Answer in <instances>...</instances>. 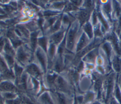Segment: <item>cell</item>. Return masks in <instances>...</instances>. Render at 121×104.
<instances>
[{"mask_svg":"<svg viewBox=\"0 0 121 104\" xmlns=\"http://www.w3.org/2000/svg\"><path fill=\"white\" fill-rule=\"evenodd\" d=\"M74 7H75L74 6H73L72 5H71V4H69V5L67 6L66 9L67 10H71L72 9H73L74 8Z\"/></svg>","mask_w":121,"mask_h":104,"instance_id":"cell-28","label":"cell"},{"mask_svg":"<svg viewBox=\"0 0 121 104\" xmlns=\"http://www.w3.org/2000/svg\"><path fill=\"white\" fill-rule=\"evenodd\" d=\"M84 29L88 36L90 37H92L93 36V33H92V30L91 24L89 23H86V24L85 26Z\"/></svg>","mask_w":121,"mask_h":104,"instance_id":"cell-16","label":"cell"},{"mask_svg":"<svg viewBox=\"0 0 121 104\" xmlns=\"http://www.w3.org/2000/svg\"><path fill=\"white\" fill-rule=\"evenodd\" d=\"M42 102L45 104H53L50 97L47 92L43 93L40 97Z\"/></svg>","mask_w":121,"mask_h":104,"instance_id":"cell-9","label":"cell"},{"mask_svg":"<svg viewBox=\"0 0 121 104\" xmlns=\"http://www.w3.org/2000/svg\"><path fill=\"white\" fill-rule=\"evenodd\" d=\"M89 15V11L86 10H81L78 15V18L81 24L84 23L88 18Z\"/></svg>","mask_w":121,"mask_h":104,"instance_id":"cell-5","label":"cell"},{"mask_svg":"<svg viewBox=\"0 0 121 104\" xmlns=\"http://www.w3.org/2000/svg\"><path fill=\"white\" fill-rule=\"evenodd\" d=\"M56 95L57 97V99L59 104H67V102L64 96L59 92L56 93Z\"/></svg>","mask_w":121,"mask_h":104,"instance_id":"cell-13","label":"cell"},{"mask_svg":"<svg viewBox=\"0 0 121 104\" xmlns=\"http://www.w3.org/2000/svg\"><path fill=\"white\" fill-rule=\"evenodd\" d=\"M5 16H6L4 15H0V19L2 18H3V17H5Z\"/></svg>","mask_w":121,"mask_h":104,"instance_id":"cell-31","label":"cell"},{"mask_svg":"<svg viewBox=\"0 0 121 104\" xmlns=\"http://www.w3.org/2000/svg\"><path fill=\"white\" fill-rule=\"evenodd\" d=\"M26 71L29 74L35 77H37L40 75V72L39 68L34 64L28 66L26 69Z\"/></svg>","mask_w":121,"mask_h":104,"instance_id":"cell-4","label":"cell"},{"mask_svg":"<svg viewBox=\"0 0 121 104\" xmlns=\"http://www.w3.org/2000/svg\"><path fill=\"white\" fill-rule=\"evenodd\" d=\"M119 34L120 36V38L121 39V22H120V28H119Z\"/></svg>","mask_w":121,"mask_h":104,"instance_id":"cell-29","label":"cell"},{"mask_svg":"<svg viewBox=\"0 0 121 104\" xmlns=\"http://www.w3.org/2000/svg\"><path fill=\"white\" fill-rule=\"evenodd\" d=\"M26 74H24L20 76V80H19V83L21 85L22 87H23L24 88H26Z\"/></svg>","mask_w":121,"mask_h":104,"instance_id":"cell-18","label":"cell"},{"mask_svg":"<svg viewBox=\"0 0 121 104\" xmlns=\"http://www.w3.org/2000/svg\"><path fill=\"white\" fill-rule=\"evenodd\" d=\"M4 46V40L2 37L0 38V52L1 51Z\"/></svg>","mask_w":121,"mask_h":104,"instance_id":"cell-27","label":"cell"},{"mask_svg":"<svg viewBox=\"0 0 121 104\" xmlns=\"http://www.w3.org/2000/svg\"><path fill=\"white\" fill-rule=\"evenodd\" d=\"M36 56L37 57L40 61L41 64L43 67L44 69H45V58L43 53V52L39 50H37L36 52Z\"/></svg>","mask_w":121,"mask_h":104,"instance_id":"cell-10","label":"cell"},{"mask_svg":"<svg viewBox=\"0 0 121 104\" xmlns=\"http://www.w3.org/2000/svg\"><path fill=\"white\" fill-rule=\"evenodd\" d=\"M60 25V21H57V22L55 23L54 27H53V29L54 30H57L59 28V26Z\"/></svg>","mask_w":121,"mask_h":104,"instance_id":"cell-26","label":"cell"},{"mask_svg":"<svg viewBox=\"0 0 121 104\" xmlns=\"http://www.w3.org/2000/svg\"><path fill=\"white\" fill-rule=\"evenodd\" d=\"M87 42V38L86 37V36L84 34H83L78 43V45L77 46V51H79L81 49H82L86 45Z\"/></svg>","mask_w":121,"mask_h":104,"instance_id":"cell-8","label":"cell"},{"mask_svg":"<svg viewBox=\"0 0 121 104\" xmlns=\"http://www.w3.org/2000/svg\"><path fill=\"white\" fill-rule=\"evenodd\" d=\"M3 97L6 99V100H10L15 99L16 95L13 92H5L3 94Z\"/></svg>","mask_w":121,"mask_h":104,"instance_id":"cell-14","label":"cell"},{"mask_svg":"<svg viewBox=\"0 0 121 104\" xmlns=\"http://www.w3.org/2000/svg\"><path fill=\"white\" fill-rule=\"evenodd\" d=\"M0 104H3V100H2V97H1V96H0Z\"/></svg>","mask_w":121,"mask_h":104,"instance_id":"cell-30","label":"cell"},{"mask_svg":"<svg viewBox=\"0 0 121 104\" xmlns=\"http://www.w3.org/2000/svg\"><path fill=\"white\" fill-rule=\"evenodd\" d=\"M113 66L115 68V69L117 71H120L121 68V65H120V61L119 59L116 58L113 61Z\"/></svg>","mask_w":121,"mask_h":104,"instance_id":"cell-21","label":"cell"},{"mask_svg":"<svg viewBox=\"0 0 121 104\" xmlns=\"http://www.w3.org/2000/svg\"><path fill=\"white\" fill-rule=\"evenodd\" d=\"M54 51H55V46L53 45V44H52L51 45L50 47V49H49L50 55L52 56H53L54 53Z\"/></svg>","mask_w":121,"mask_h":104,"instance_id":"cell-24","label":"cell"},{"mask_svg":"<svg viewBox=\"0 0 121 104\" xmlns=\"http://www.w3.org/2000/svg\"><path fill=\"white\" fill-rule=\"evenodd\" d=\"M39 45L43 48V49L46 51V46H47V41L45 37H41L38 39Z\"/></svg>","mask_w":121,"mask_h":104,"instance_id":"cell-15","label":"cell"},{"mask_svg":"<svg viewBox=\"0 0 121 104\" xmlns=\"http://www.w3.org/2000/svg\"><path fill=\"white\" fill-rule=\"evenodd\" d=\"M7 35L10 38V39L15 47L18 46V45H19L21 44V42L16 38L15 36L14 35V33L12 31H9V32H8Z\"/></svg>","mask_w":121,"mask_h":104,"instance_id":"cell-6","label":"cell"},{"mask_svg":"<svg viewBox=\"0 0 121 104\" xmlns=\"http://www.w3.org/2000/svg\"><path fill=\"white\" fill-rule=\"evenodd\" d=\"M63 37V32H59L57 33L54 34L51 38L52 42L53 44H58L59 43L62 39Z\"/></svg>","mask_w":121,"mask_h":104,"instance_id":"cell-7","label":"cell"},{"mask_svg":"<svg viewBox=\"0 0 121 104\" xmlns=\"http://www.w3.org/2000/svg\"><path fill=\"white\" fill-rule=\"evenodd\" d=\"M17 58L20 61H24L26 59V55L22 48H20L17 52Z\"/></svg>","mask_w":121,"mask_h":104,"instance_id":"cell-11","label":"cell"},{"mask_svg":"<svg viewBox=\"0 0 121 104\" xmlns=\"http://www.w3.org/2000/svg\"><path fill=\"white\" fill-rule=\"evenodd\" d=\"M0 89L5 92H13L16 90V88L11 82L4 81L0 83Z\"/></svg>","mask_w":121,"mask_h":104,"instance_id":"cell-1","label":"cell"},{"mask_svg":"<svg viewBox=\"0 0 121 104\" xmlns=\"http://www.w3.org/2000/svg\"><path fill=\"white\" fill-rule=\"evenodd\" d=\"M6 104H21L20 101L19 99H13L10 100H6Z\"/></svg>","mask_w":121,"mask_h":104,"instance_id":"cell-22","label":"cell"},{"mask_svg":"<svg viewBox=\"0 0 121 104\" xmlns=\"http://www.w3.org/2000/svg\"><path fill=\"white\" fill-rule=\"evenodd\" d=\"M57 77V75L56 74H52V75H48L47 77V82L49 83H54L55 80Z\"/></svg>","mask_w":121,"mask_h":104,"instance_id":"cell-20","label":"cell"},{"mask_svg":"<svg viewBox=\"0 0 121 104\" xmlns=\"http://www.w3.org/2000/svg\"><path fill=\"white\" fill-rule=\"evenodd\" d=\"M61 67H62V66H61V63L60 61L57 62L56 65H55V69H56V70L58 72H59L61 70Z\"/></svg>","mask_w":121,"mask_h":104,"instance_id":"cell-25","label":"cell"},{"mask_svg":"<svg viewBox=\"0 0 121 104\" xmlns=\"http://www.w3.org/2000/svg\"><path fill=\"white\" fill-rule=\"evenodd\" d=\"M76 32V28L74 27L70 29V30H69L68 33V35L67 37V48L69 50H71L73 47Z\"/></svg>","mask_w":121,"mask_h":104,"instance_id":"cell-2","label":"cell"},{"mask_svg":"<svg viewBox=\"0 0 121 104\" xmlns=\"http://www.w3.org/2000/svg\"><path fill=\"white\" fill-rule=\"evenodd\" d=\"M15 71L16 75L18 77H20L21 74L22 73L23 69L22 67L16 64L15 66Z\"/></svg>","mask_w":121,"mask_h":104,"instance_id":"cell-19","label":"cell"},{"mask_svg":"<svg viewBox=\"0 0 121 104\" xmlns=\"http://www.w3.org/2000/svg\"><path fill=\"white\" fill-rule=\"evenodd\" d=\"M55 86L59 90L61 91H67V84L64 80L60 76H57L54 82Z\"/></svg>","mask_w":121,"mask_h":104,"instance_id":"cell-3","label":"cell"},{"mask_svg":"<svg viewBox=\"0 0 121 104\" xmlns=\"http://www.w3.org/2000/svg\"><path fill=\"white\" fill-rule=\"evenodd\" d=\"M5 51L6 52V54L8 55H12L14 53L13 50L12 49V48L11 47L10 45H9V42L8 41L6 42L5 45Z\"/></svg>","mask_w":121,"mask_h":104,"instance_id":"cell-17","label":"cell"},{"mask_svg":"<svg viewBox=\"0 0 121 104\" xmlns=\"http://www.w3.org/2000/svg\"><path fill=\"white\" fill-rule=\"evenodd\" d=\"M37 36V32H33L31 34V46L33 49L34 50L36 47V37Z\"/></svg>","mask_w":121,"mask_h":104,"instance_id":"cell-12","label":"cell"},{"mask_svg":"<svg viewBox=\"0 0 121 104\" xmlns=\"http://www.w3.org/2000/svg\"><path fill=\"white\" fill-rule=\"evenodd\" d=\"M5 57H6V59L8 62V63H9V65L11 67H12L13 65V63H14V60L13 59V58L12 57V56L9 55H8V54H6L5 55Z\"/></svg>","mask_w":121,"mask_h":104,"instance_id":"cell-23","label":"cell"}]
</instances>
